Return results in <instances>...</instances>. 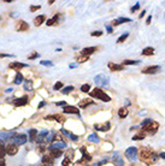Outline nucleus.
Wrapping results in <instances>:
<instances>
[{
    "mask_svg": "<svg viewBox=\"0 0 165 166\" xmlns=\"http://www.w3.org/2000/svg\"><path fill=\"white\" fill-rule=\"evenodd\" d=\"M139 157H140V160L147 165H153L159 159V155L149 147H141L139 152Z\"/></svg>",
    "mask_w": 165,
    "mask_h": 166,
    "instance_id": "nucleus-1",
    "label": "nucleus"
},
{
    "mask_svg": "<svg viewBox=\"0 0 165 166\" xmlns=\"http://www.w3.org/2000/svg\"><path fill=\"white\" fill-rule=\"evenodd\" d=\"M142 132L145 135H154L155 132L158 131V129H159V124H158L157 122L152 121L151 118H147L145 119V121L142 122Z\"/></svg>",
    "mask_w": 165,
    "mask_h": 166,
    "instance_id": "nucleus-2",
    "label": "nucleus"
},
{
    "mask_svg": "<svg viewBox=\"0 0 165 166\" xmlns=\"http://www.w3.org/2000/svg\"><path fill=\"white\" fill-rule=\"evenodd\" d=\"M89 95H91L92 98H97V99H99V100H101V101H105V102L111 101V98H110L106 93L102 89H100V88H95L92 91H89Z\"/></svg>",
    "mask_w": 165,
    "mask_h": 166,
    "instance_id": "nucleus-3",
    "label": "nucleus"
},
{
    "mask_svg": "<svg viewBox=\"0 0 165 166\" xmlns=\"http://www.w3.org/2000/svg\"><path fill=\"white\" fill-rule=\"evenodd\" d=\"M94 82L95 84L98 85V87H108L110 85V81H108V77L104 74H101V75H98L97 77L94 78Z\"/></svg>",
    "mask_w": 165,
    "mask_h": 166,
    "instance_id": "nucleus-4",
    "label": "nucleus"
},
{
    "mask_svg": "<svg viewBox=\"0 0 165 166\" xmlns=\"http://www.w3.org/2000/svg\"><path fill=\"white\" fill-rule=\"evenodd\" d=\"M158 71H160V66L159 65H151V66H147L142 70V74H146V75H154L157 74Z\"/></svg>",
    "mask_w": 165,
    "mask_h": 166,
    "instance_id": "nucleus-5",
    "label": "nucleus"
},
{
    "mask_svg": "<svg viewBox=\"0 0 165 166\" xmlns=\"http://www.w3.org/2000/svg\"><path fill=\"white\" fill-rule=\"evenodd\" d=\"M136 154H137V149H136L135 147H129V148L125 150V157L129 159L130 161H135Z\"/></svg>",
    "mask_w": 165,
    "mask_h": 166,
    "instance_id": "nucleus-6",
    "label": "nucleus"
},
{
    "mask_svg": "<svg viewBox=\"0 0 165 166\" xmlns=\"http://www.w3.org/2000/svg\"><path fill=\"white\" fill-rule=\"evenodd\" d=\"M80 150H81V153H82V159H80V160L77 161L78 164L89 163V161L92 160V157H91V154H88V153H87V152H86V148H85V147L80 148Z\"/></svg>",
    "mask_w": 165,
    "mask_h": 166,
    "instance_id": "nucleus-7",
    "label": "nucleus"
},
{
    "mask_svg": "<svg viewBox=\"0 0 165 166\" xmlns=\"http://www.w3.org/2000/svg\"><path fill=\"white\" fill-rule=\"evenodd\" d=\"M5 148H6V153H7L9 155H15L18 152V146L16 143H9Z\"/></svg>",
    "mask_w": 165,
    "mask_h": 166,
    "instance_id": "nucleus-8",
    "label": "nucleus"
},
{
    "mask_svg": "<svg viewBox=\"0 0 165 166\" xmlns=\"http://www.w3.org/2000/svg\"><path fill=\"white\" fill-rule=\"evenodd\" d=\"M46 119L47 121H57L60 124H64L65 121H66V118L64 116H61V115H51V116H47Z\"/></svg>",
    "mask_w": 165,
    "mask_h": 166,
    "instance_id": "nucleus-9",
    "label": "nucleus"
},
{
    "mask_svg": "<svg viewBox=\"0 0 165 166\" xmlns=\"http://www.w3.org/2000/svg\"><path fill=\"white\" fill-rule=\"evenodd\" d=\"M94 129L98 130V131H108L110 129H111V124H110L108 122L106 123H101V124H94Z\"/></svg>",
    "mask_w": 165,
    "mask_h": 166,
    "instance_id": "nucleus-10",
    "label": "nucleus"
},
{
    "mask_svg": "<svg viewBox=\"0 0 165 166\" xmlns=\"http://www.w3.org/2000/svg\"><path fill=\"white\" fill-rule=\"evenodd\" d=\"M12 141H15L17 146H20V144H24L27 142V136L24 134H20V135H15L12 138Z\"/></svg>",
    "mask_w": 165,
    "mask_h": 166,
    "instance_id": "nucleus-11",
    "label": "nucleus"
},
{
    "mask_svg": "<svg viewBox=\"0 0 165 166\" xmlns=\"http://www.w3.org/2000/svg\"><path fill=\"white\" fill-rule=\"evenodd\" d=\"M27 104H28V96H22V98H18L13 100V105L16 107H20V106H24Z\"/></svg>",
    "mask_w": 165,
    "mask_h": 166,
    "instance_id": "nucleus-12",
    "label": "nucleus"
},
{
    "mask_svg": "<svg viewBox=\"0 0 165 166\" xmlns=\"http://www.w3.org/2000/svg\"><path fill=\"white\" fill-rule=\"evenodd\" d=\"M63 112L64 113H71V115H80V110H77V107H75V106H64L63 108Z\"/></svg>",
    "mask_w": 165,
    "mask_h": 166,
    "instance_id": "nucleus-13",
    "label": "nucleus"
},
{
    "mask_svg": "<svg viewBox=\"0 0 165 166\" xmlns=\"http://www.w3.org/2000/svg\"><path fill=\"white\" fill-rule=\"evenodd\" d=\"M29 29L28 23H25L24 21H18L16 24V30L17 31H27Z\"/></svg>",
    "mask_w": 165,
    "mask_h": 166,
    "instance_id": "nucleus-14",
    "label": "nucleus"
},
{
    "mask_svg": "<svg viewBox=\"0 0 165 166\" xmlns=\"http://www.w3.org/2000/svg\"><path fill=\"white\" fill-rule=\"evenodd\" d=\"M25 64H23V63H19V62H15V63H11L10 65H9V68L11 69V70H15V71H19L20 69H23V68H25Z\"/></svg>",
    "mask_w": 165,
    "mask_h": 166,
    "instance_id": "nucleus-15",
    "label": "nucleus"
},
{
    "mask_svg": "<svg viewBox=\"0 0 165 166\" xmlns=\"http://www.w3.org/2000/svg\"><path fill=\"white\" fill-rule=\"evenodd\" d=\"M65 147H66V143L64 141H56L51 144L50 149H60L61 150V148H65Z\"/></svg>",
    "mask_w": 165,
    "mask_h": 166,
    "instance_id": "nucleus-16",
    "label": "nucleus"
},
{
    "mask_svg": "<svg viewBox=\"0 0 165 166\" xmlns=\"http://www.w3.org/2000/svg\"><path fill=\"white\" fill-rule=\"evenodd\" d=\"M108 69L111 70V71H122V70H124V66H123L122 64H115V63H108Z\"/></svg>",
    "mask_w": 165,
    "mask_h": 166,
    "instance_id": "nucleus-17",
    "label": "nucleus"
},
{
    "mask_svg": "<svg viewBox=\"0 0 165 166\" xmlns=\"http://www.w3.org/2000/svg\"><path fill=\"white\" fill-rule=\"evenodd\" d=\"M97 47H86V48H83L82 49V52H81V54H83V56H91V54H93L94 52H97Z\"/></svg>",
    "mask_w": 165,
    "mask_h": 166,
    "instance_id": "nucleus-18",
    "label": "nucleus"
},
{
    "mask_svg": "<svg viewBox=\"0 0 165 166\" xmlns=\"http://www.w3.org/2000/svg\"><path fill=\"white\" fill-rule=\"evenodd\" d=\"M61 154H63V152H61L60 149H48V155L54 159V158H59Z\"/></svg>",
    "mask_w": 165,
    "mask_h": 166,
    "instance_id": "nucleus-19",
    "label": "nucleus"
},
{
    "mask_svg": "<svg viewBox=\"0 0 165 166\" xmlns=\"http://www.w3.org/2000/svg\"><path fill=\"white\" fill-rule=\"evenodd\" d=\"M93 104H94V101L91 100V99H83V100H81V101L78 102V106H80L81 108H86L87 106L93 105Z\"/></svg>",
    "mask_w": 165,
    "mask_h": 166,
    "instance_id": "nucleus-20",
    "label": "nucleus"
},
{
    "mask_svg": "<svg viewBox=\"0 0 165 166\" xmlns=\"http://www.w3.org/2000/svg\"><path fill=\"white\" fill-rule=\"evenodd\" d=\"M125 22H132V19L127 18V17H121V18H118V19H115V21L112 22V24H113V25H119V24L125 23Z\"/></svg>",
    "mask_w": 165,
    "mask_h": 166,
    "instance_id": "nucleus-21",
    "label": "nucleus"
},
{
    "mask_svg": "<svg viewBox=\"0 0 165 166\" xmlns=\"http://www.w3.org/2000/svg\"><path fill=\"white\" fill-rule=\"evenodd\" d=\"M53 160H54V159H52L50 155H44V157H42V164H44V165H48V166H52V164H53Z\"/></svg>",
    "mask_w": 165,
    "mask_h": 166,
    "instance_id": "nucleus-22",
    "label": "nucleus"
},
{
    "mask_svg": "<svg viewBox=\"0 0 165 166\" xmlns=\"http://www.w3.org/2000/svg\"><path fill=\"white\" fill-rule=\"evenodd\" d=\"M45 19H46V17H45L44 15L38 16V17H35V19H34V24H35L36 26H39V25H41V24L45 22Z\"/></svg>",
    "mask_w": 165,
    "mask_h": 166,
    "instance_id": "nucleus-23",
    "label": "nucleus"
},
{
    "mask_svg": "<svg viewBox=\"0 0 165 166\" xmlns=\"http://www.w3.org/2000/svg\"><path fill=\"white\" fill-rule=\"evenodd\" d=\"M154 48L153 47H146V48H143V51H142V56H153L154 54Z\"/></svg>",
    "mask_w": 165,
    "mask_h": 166,
    "instance_id": "nucleus-24",
    "label": "nucleus"
},
{
    "mask_svg": "<svg viewBox=\"0 0 165 166\" xmlns=\"http://www.w3.org/2000/svg\"><path fill=\"white\" fill-rule=\"evenodd\" d=\"M58 19H59V15H58V13H57V15H54L52 18H50L48 19V21H47V25H48V26H51V25H54V24H56L57 22H58Z\"/></svg>",
    "mask_w": 165,
    "mask_h": 166,
    "instance_id": "nucleus-25",
    "label": "nucleus"
},
{
    "mask_svg": "<svg viewBox=\"0 0 165 166\" xmlns=\"http://www.w3.org/2000/svg\"><path fill=\"white\" fill-rule=\"evenodd\" d=\"M113 165L115 166H124V161L119 155H116L113 159Z\"/></svg>",
    "mask_w": 165,
    "mask_h": 166,
    "instance_id": "nucleus-26",
    "label": "nucleus"
},
{
    "mask_svg": "<svg viewBox=\"0 0 165 166\" xmlns=\"http://www.w3.org/2000/svg\"><path fill=\"white\" fill-rule=\"evenodd\" d=\"M61 132H63V134H65L66 136H69L71 138L72 141H78V136H76V135H74V134H71L70 131H66L65 129H61Z\"/></svg>",
    "mask_w": 165,
    "mask_h": 166,
    "instance_id": "nucleus-27",
    "label": "nucleus"
},
{
    "mask_svg": "<svg viewBox=\"0 0 165 166\" xmlns=\"http://www.w3.org/2000/svg\"><path fill=\"white\" fill-rule=\"evenodd\" d=\"M23 79H24V78H23V75L20 74V72H17L13 83H15V84H20V83H23Z\"/></svg>",
    "mask_w": 165,
    "mask_h": 166,
    "instance_id": "nucleus-28",
    "label": "nucleus"
},
{
    "mask_svg": "<svg viewBox=\"0 0 165 166\" xmlns=\"http://www.w3.org/2000/svg\"><path fill=\"white\" fill-rule=\"evenodd\" d=\"M88 141L89 142H93V143H98L100 140H99V136L97 134H91L88 136Z\"/></svg>",
    "mask_w": 165,
    "mask_h": 166,
    "instance_id": "nucleus-29",
    "label": "nucleus"
},
{
    "mask_svg": "<svg viewBox=\"0 0 165 166\" xmlns=\"http://www.w3.org/2000/svg\"><path fill=\"white\" fill-rule=\"evenodd\" d=\"M118 116H119L121 118H125V117L128 116V110H127L125 107L119 108V110H118Z\"/></svg>",
    "mask_w": 165,
    "mask_h": 166,
    "instance_id": "nucleus-30",
    "label": "nucleus"
},
{
    "mask_svg": "<svg viewBox=\"0 0 165 166\" xmlns=\"http://www.w3.org/2000/svg\"><path fill=\"white\" fill-rule=\"evenodd\" d=\"M39 134V131L36 130V129H31L30 131H29V140L30 141H33L34 138H36V135Z\"/></svg>",
    "mask_w": 165,
    "mask_h": 166,
    "instance_id": "nucleus-31",
    "label": "nucleus"
},
{
    "mask_svg": "<svg viewBox=\"0 0 165 166\" xmlns=\"http://www.w3.org/2000/svg\"><path fill=\"white\" fill-rule=\"evenodd\" d=\"M145 134H143L142 131H140L139 134H136V135H134V137H133V140L134 141H140V140H143V138H145Z\"/></svg>",
    "mask_w": 165,
    "mask_h": 166,
    "instance_id": "nucleus-32",
    "label": "nucleus"
},
{
    "mask_svg": "<svg viewBox=\"0 0 165 166\" xmlns=\"http://www.w3.org/2000/svg\"><path fill=\"white\" fill-rule=\"evenodd\" d=\"M89 59V57L88 56H83V54H81V56H77L76 57V60L78 62V63H85V62H87Z\"/></svg>",
    "mask_w": 165,
    "mask_h": 166,
    "instance_id": "nucleus-33",
    "label": "nucleus"
},
{
    "mask_svg": "<svg viewBox=\"0 0 165 166\" xmlns=\"http://www.w3.org/2000/svg\"><path fill=\"white\" fill-rule=\"evenodd\" d=\"M140 64V60H124L123 62V66H125V65H139Z\"/></svg>",
    "mask_w": 165,
    "mask_h": 166,
    "instance_id": "nucleus-34",
    "label": "nucleus"
},
{
    "mask_svg": "<svg viewBox=\"0 0 165 166\" xmlns=\"http://www.w3.org/2000/svg\"><path fill=\"white\" fill-rule=\"evenodd\" d=\"M128 36H129V34H128V33H125V34L121 35V36L118 37V40H117V43H122V42H124L125 40L128 39Z\"/></svg>",
    "mask_w": 165,
    "mask_h": 166,
    "instance_id": "nucleus-35",
    "label": "nucleus"
},
{
    "mask_svg": "<svg viewBox=\"0 0 165 166\" xmlns=\"http://www.w3.org/2000/svg\"><path fill=\"white\" fill-rule=\"evenodd\" d=\"M24 89L25 90H33V82L31 81H25L24 82Z\"/></svg>",
    "mask_w": 165,
    "mask_h": 166,
    "instance_id": "nucleus-36",
    "label": "nucleus"
},
{
    "mask_svg": "<svg viewBox=\"0 0 165 166\" xmlns=\"http://www.w3.org/2000/svg\"><path fill=\"white\" fill-rule=\"evenodd\" d=\"M74 89L75 88L72 87V85H69V87H65L63 90H61V93H63V94H69V93H71Z\"/></svg>",
    "mask_w": 165,
    "mask_h": 166,
    "instance_id": "nucleus-37",
    "label": "nucleus"
},
{
    "mask_svg": "<svg viewBox=\"0 0 165 166\" xmlns=\"http://www.w3.org/2000/svg\"><path fill=\"white\" fill-rule=\"evenodd\" d=\"M81 90L83 91V93H88L89 90H91V85H89L88 83H86V84H83V85L81 87Z\"/></svg>",
    "mask_w": 165,
    "mask_h": 166,
    "instance_id": "nucleus-38",
    "label": "nucleus"
},
{
    "mask_svg": "<svg viewBox=\"0 0 165 166\" xmlns=\"http://www.w3.org/2000/svg\"><path fill=\"white\" fill-rule=\"evenodd\" d=\"M5 154H6V148L0 143V158H4Z\"/></svg>",
    "mask_w": 165,
    "mask_h": 166,
    "instance_id": "nucleus-39",
    "label": "nucleus"
},
{
    "mask_svg": "<svg viewBox=\"0 0 165 166\" xmlns=\"http://www.w3.org/2000/svg\"><path fill=\"white\" fill-rule=\"evenodd\" d=\"M70 164H71V160H70V159H69V158H65L64 160H63V163H61V166H69Z\"/></svg>",
    "mask_w": 165,
    "mask_h": 166,
    "instance_id": "nucleus-40",
    "label": "nucleus"
},
{
    "mask_svg": "<svg viewBox=\"0 0 165 166\" xmlns=\"http://www.w3.org/2000/svg\"><path fill=\"white\" fill-rule=\"evenodd\" d=\"M61 87H63V83H61V82H57L56 84H54V87H53V89L54 90H59Z\"/></svg>",
    "mask_w": 165,
    "mask_h": 166,
    "instance_id": "nucleus-41",
    "label": "nucleus"
},
{
    "mask_svg": "<svg viewBox=\"0 0 165 166\" xmlns=\"http://www.w3.org/2000/svg\"><path fill=\"white\" fill-rule=\"evenodd\" d=\"M41 65H45V66H52L53 63L52 62H48V60H42V62H40Z\"/></svg>",
    "mask_w": 165,
    "mask_h": 166,
    "instance_id": "nucleus-42",
    "label": "nucleus"
},
{
    "mask_svg": "<svg viewBox=\"0 0 165 166\" xmlns=\"http://www.w3.org/2000/svg\"><path fill=\"white\" fill-rule=\"evenodd\" d=\"M38 57H39V53H38V52H34L31 56H29V59H30V60H33V59H35V58H38Z\"/></svg>",
    "mask_w": 165,
    "mask_h": 166,
    "instance_id": "nucleus-43",
    "label": "nucleus"
},
{
    "mask_svg": "<svg viewBox=\"0 0 165 166\" xmlns=\"http://www.w3.org/2000/svg\"><path fill=\"white\" fill-rule=\"evenodd\" d=\"M91 35H92V36H101L102 33H101V31H93Z\"/></svg>",
    "mask_w": 165,
    "mask_h": 166,
    "instance_id": "nucleus-44",
    "label": "nucleus"
},
{
    "mask_svg": "<svg viewBox=\"0 0 165 166\" xmlns=\"http://www.w3.org/2000/svg\"><path fill=\"white\" fill-rule=\"evenodd\" d=\"M40 7H41V6H40V5H39V6H31V7H30V11H31V12H34V11H36V10H39Z\"/></svg>",
    "mask_w": 165,
    "mask_h": 166,
    "instance_id": "nucleus-45",
    "label": "nucleus"
},
{
    "mask_svg": "<svg viewBox=\"0 0 165 166\" xmlns=\"http://www.w3.org/2000/svg\"><path fill=\"white\" fill-rule=\"evenodd\" d=\"M139 7H140V5H139V4H136L135 6H133V7H132V12H135L136 10H139Z\"/></svg>",
    "mask_w": 165,
    "mask_h": 166,
    "instance_id": "nucleus-46",
    "label": "nucleus"
},
{
    "mask_svg": "<svg viewBox=\"0 0 165 166\" xmlns=\"http://www.w3.org/2000/svg\"><path fill=\"white\" fill-rule=\"evenodd\" d=\"M0 166H6V164H5V159H4V158H0Z\"/></svg>",
    "mask_w": 165,
    "mask_h": 166,
    "instance_id": "nucleus-47",
    "label": "nucleus"
},
{
    "mask_svg": "<svg viewBox=\"0 0 165 166\" xmlns=\"http://www.w3.org/2000/svg\"><path fill=\"white\" fill-rule=\"evenodd\" d=\"M151 21H152V16H148V17H147L146 23H147V24H151Z\"/></svg>",
    "mask_w": 165,
    "mask_h": 166,
    "instance_id": "nucleus-48",
    "label": "nucleus"
},
{
    "mask_svg": "<svg viewBox=\"0 0 165 166\" xmlns=\"http://www.w3.org/2000/svg\"><path fill=\"white\" fill-rule=\"evenodd\" d=\"M58 106H66V102L65 101H60V102H57Z\"/></svg>",
    "mask_w": 165,
    "mask_h": 166,
    "instance_id": "nucleus-49",
    "label": "nucleus"
},
{
    "mask_svg": "<svg viewBox=\"0 0 165 166\" xmlns=\"http://www.w3.org/2000/svg\"><path fill=\"white\" fill-rule=\"evenodd\" d=\"M107 163V160H102V161H100L99 164H97V165H95V166H100V165H104V164H106Z\"/></svg>",
    "mask_w": 165,
    "mask_h": 166,
    "instance_id": "nucleus-50",
    "label": "nucleus"
},
{
    "mask_svg": "<svg viewBox=\"0 0 165 166\" xmlns=\"http://www.w3.org/2000/svg\"><path fill=\"white\" fill-rule=\"evenodd\" d=\"M45 105H46V102H45V101H42V102H41V104L39 105V108H41V107H44V106H45Z\"/></svg>",
    "mask_w": 165,
    "mask_h": 166,
    "instance_id": "nucleus-51",
    "label": "nucleus"
},
{
    "mask_svg": "<svg viewBox=\"0 0 165 166\" xmlns=\"http://www.w3.org/2000/svg\"><path fill=\"white\" fill-rule=\"evenodd\" d=\"M159 158H162V159H165V152H163V153H160Z\"/></svg>",
    "mask_w": 165,
    "mask_h": 166,
    "instance_id": "nucleus-52",
    "label": "nucleus"
},
{
    "mask_svg": "<svg viewBox=\"0 0 165 166\" xmlns=\"http://www.w3.org/2000/svg\"><path fill=\"white\" fill-rule=\"evenodd\" d=\"M76 66H77V64H75V63L70 64V68H71V69H74V68H76Z\"/></svg>",
    "mask_w": 165,
    "mask_h": 166,
    "instance_id": "nucleus-53",
    "label": "nucleus"
},
{
    "mask_svg": "<svg viewBox=\"0 0 165 166\" xmlns=\"http://www.w3.org/2000/svg\"><path fill=\"white\" fill-rule=\"evenodd\" d=\"M106 29H107L108 33H112V28H111V26H106Z\"/></svg>",
    "mask_w": 165,
    "mask_h": 166,
    "instance_id": "nucleus-54",
    "label": "nucleus"
},
{
    "mask_svg": "<svg viewBox=\"0 0 165 166\" xmlns=\"http://www.w3.org/2000/svg\"><path fill=\"white\" fill-rule=\"evenodd\" d=\"M45 149H46V148L44 147V146H41V147H40V152H44Z\"/></svg>",
    "mask_w": 165,
    "mask_h": 166,
    "instance_id": "nucleus-55",
    "label": "nucleus"
},
{
    "mask_svg": "<svg viewBox=\"0 0 165 166\" xmlns=\"http://www.w3.org/2000/svg\"><path fill=\"white\" fill-rule=\"evenodd\" d=\"M42 166H48V165H42Z\"/></svg>",
    "mask_w": 165,
    "mask_h": 166,
    "instance_id": "nucleus-56",
    "label": "nucleus"
}]
</instances>
